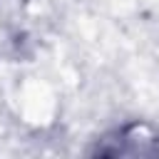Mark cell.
Segmentation results:
<instances>
[{"label": "cell", "mask_w": 159, "mask_h": 159, "mask_svg": "<svg viewBox=\"0 0 159 159\" xmlns=\"http://www.w3.org/2000/svg\"><path fill=\"white\" fill-rule=\"evenodd\" d=\"M94 157H159V132L144 122H127L97 139Z\"/></svg>", "instance_id": "6da1fadb"}]
</instances>
